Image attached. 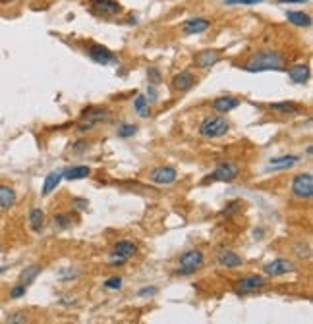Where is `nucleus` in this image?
Instances as JSON below:
<instances>
[{
	"mask_svg": "<svg viewBox=\"0 0 313 324\" xmlns=\"http://www.w3.org/2000/svg\"><path fill=\"white\" fill-rule=\"evenodd\" d=\"M284 58L279 52H257L254 58L246 64L248 72H271V70H283Z\"/></svg>",
	"mask_w": 313,
	"mask_h": 324,
	"instance_id": "f257e3e1",
	"label": "nucleus"
},
{
	"mask_svg": "<svg viewBox=\"0 0 313 324\" xmlns=\"http://www.w3.org/2000/svg\"><path fill=\"white\" fill-rule=\"evenodd\" d=\"M230 130V124L226 122V118L223 116H211L205 118L199 126V135L205 137V139H217V137H223Z\"/></svg>",
	"mask_w": 313,
	"mask_h": 324,
	"instance_id": "f03ea898",
	"label": "nucleus"
},
{
	"mask_svg": "<svg viewBox=\"0 0 313 324\" xmlns=\"http://www.w3.org/2000/svg\"><path fill=\"white\" fill-rule=\"evenodd\" d=\"M203 265V253L197 249L186 251L182 257H180V266L182 270H178V274H194L197 268H201Z\"/></svg>",
	"mask_w": 313,
	"mask_h": 324,
	"instance_id": "7ed1b4c3",
	"label": "nucleus"
},
{
	"mask_svg": "<svg viewBox=\"0 0 313 324\" xmlns=\"http://www.w3.org/2000/svg\"><path fill=\"white\" fill-rule=\"evenodd\" d=\"M292 195L298 199H312L313 195V176L312 174H298L292 181Z\"/></svg>",
	"mask_w": 313,
	"mask_h": 324,
	"instance_id": "20e7f679",
	"label": "nucleus"
},
{
	"mask_svg": "<svg viewBox=\"0 0 313 324\" xmlns=\"http://www.w3.org/2000/svg\"><path fill=\"white\" fill-rule=\"evenodd\" d=\"M238 176H240V166H238V164L226 161V162H221V164L215 168V172H213L211 176H207V177H209V179H215V181H234Z\"/></svg>",
	"mask_w": 313,
	"mask_h": 324,
	"instance_id": "39448f33",
	"label": "nucleus"
},
{
	"mask_svg": "<svg viewBox=\"0 0 313 324\" xmlns=\"http://www.w3.org/2000/svg\"><path fill=\"white\" fill-rule=\"evenodd\" d=\"M178 179V172L172 166H159L149 172V181L155 185H170Z\"/></svg>",
	"mask_w": 313,
	"mask_h": 324,
	"instance_id": "423d86ee",
	"label": "nucleus"
},
{
	"mask_svg": "<svg viewBox=\"0 0 313 324\" xmlns=\"http://www.w3.org/2000/svg\"><path fill=\"white\" fill-rule=\"evenodd\" d=\"M91 8L101 15H116L122 12V4L116 0H91Z\"/></svg>",
	"mask_w": 313,
	"mask_h": 324,
	"instance_id": "0eeeda50",
	"label": "nucleus"
},
{
	"mask_svg": "<svg viewBox=\"0 0 313 324\" xmlns=\"http://www.w3.org/2000/svg\"><path fill=\"white\" fill-rule=\"evenodd\" d=\"M87 54H89V58L93 60V62H97V64H103V66H106V64H112L114 62V54L106 48V46H103V44H91L89 50H87Z\"/></svg>",
	"mask_w": 313,
	"mask_h": 324,
	"instance_id": "6e6552de",
	"label": "nucleus"
},
{
	"mask_svg": "<svg viewBox=\"0 0 313 324\" xmlns=\"http://www.w3.org/2000/svg\"><path fill=\"white\" fill-rule=\"evenodd\" d=\"M296 266L292 261H286V259H277V261H273V263H269L265 265V274L267 276H284V274H288V272H292Z\"/></svg>",
	"mask_w": 313,
	"mask_h": 324,
	"instance_id": "1a4fd4ad",
	"label": "nucleus"
},
{
	"mask_svg": "<svg viewBox=\"0 0 313 324\" xmlns=\"http://www.w3.org/2000/svg\"><path fill=\"white\" fill-rule=\"evenodd\" d=\"M221 60V52L219 50H201L194 56L195 68H201V70H207L213 68L217 62Z\"/></svg>",
	"mask_w": 313,
	"mask_h": 324,
	"instance_id": "9d476101",
	"label": "nucleus"
},
{
	"mask_svg": "<svg viewBox=\"0 0 313 324\" xmlns=\"http://www.w3.org/2000/svg\"><path fill=\"white\" fill-rule=\"evenodd\" d=\"M195 83H197V79L194 77V74L192 72H180V74H176L174 77H172V89L174 91H190V89L194 87Z\"/></svg>",
	"mask_w": 313,
	"mask_h": 324,
	"instance_id": "9b49d317",
	"label": "nucleus"
},
{
	"mask_svg": "<svg viewBox=\"0 0 313 324\" xmlns=\"http://www.w3.org/2000/svg\"><path fill=\"white\" fill-rule=\"evenodd\" d=\"M209 27H211V21H209V19H205V17H195V19H188V21H184L182 31H184L186 35H197V33L207 31Z\"/></svg>",
	"mask_w": 313,
	"mask_h": 324,
	"instance_id": "f8f14e48",
	"label": "nucleus"
},
{
	"mask_svg": "<svg viewBox=\"0 0 313 324\" xmlns=\"http://www.w3.org/2000/svg\"><path fill=\"white\" fill-rule=\"evenodd\" d=\"M240 103H242V101H240L238 97L226 95V97H219V99H215V101H213V108H215L217 112H221V114H226V112L238 108Z\"/></svg>",
	"mask_w": 313,
	"mask_h": 324,
	"instance_id": "ddd939ff",
	"label": "nucleus"
},
{
	"mask_svg": "<svg viewBox=\"0 0 313 324\" xmlns=\"http://www.w3.org/2000/svg\"><path fill=\"white\" fill-rule=\"evenodd\" d=\"M217 261L221 266H226V268H238L242 266V257L236 255L234 251H228V249H221L217 253Z\"/></svg>",
	"mask_w": 313,
	"mask_h": 324,
	"instance_id": "4468645a",
	"label": "nucleus"
},
{
	"mask_svg": "<svg viewBox=\"0 0 313 324\" xmlns=\"http://www.w3.org/2000/svg\"><path fill=\"white\" fill-rule=\"evenodd\" d=\"M269 108H271L273 112H279V114H283V116H294V114H300V112H302V108H300L296 103H292V101L271 103V104H269Z\"/></svg>",
	"mask_w": 313,
	"mask_h": 324,
	"instance_id": "2eb2a0df",
	"label": "nucleus"
},
{
	"mask_svg": "<svg viewBox=\"0 0 313 324\" xmlns=\"http://www.w3.org/2000/svg\"><path fill=\"white\" fill-rule=\"evenodd\" d=\"M310 75H312V72H310V66H306V64L292 66V68L288 70V77H290V81H292V83H298V85L306 83V81L310 79Z\"/></svg>",
	"mask_w": 313,
	"mask_h": 324,
	"instance_id": "dca6fc26",
	"label": "nucleus"
},
{
	"mask_svg": "<svg viewBox=\"0 0 313 324\" xmlns=\"http://www.w3.org/2000/svg\"><path fill=\"white\" fill-rule=\"evenodd\" d=\"M298 162H300V157H296V155L279 157V159H273V161L269 162V170H286V168H292Z\"/></svg>",
	"mask_w": 313,
	"mask_h": 324,
	"instance_id": "f3484780",
	"label": "nucleus"
},
{
	"mask_svg": "<svg viewBox=\"0 0 313 324\" xmlns=\"http://www.w3.org/2000/svg\"><path fill=\"white\" fill-rule=\"evenodd\" d=\"M238 286L242 288V292H255V290H261L265 286V278L263 276H246L238 282Z\"/></svg>",
	"mask_w": 313,
	"mask_h": 324,
	"instance_id": "a211bd4d",
	"label": "nucleus"
},
{
	"mask_svg": "<svg viewBox=\"0 0 313 324\" xmlns=\"http://www.w3.org/2000/svg\"><path fill=\"white\" fill-rule=\"evenodd\" d=\"M91 174L89 166H72L68 170L62 172V179H68V181H75V179H83Z\"/></svg>",
	"mask_w": 313,
	"mask_h": 324,
	"instance_id": "6ab92c4d",
	"label": "nucleus"
},
{
	"mask_svg": "<svg viewBox=\"0 0 313 324\" xmlns=\"http://www.w3.org/2000/svg\"><path fill=\"white\" fill-rule=\"evenodd\" d=\"M135 253H137V245L134 241H128V239H122L114 245V255L124 257V259H132Z\"/></svg>",
	"mask_w": 313,
	"mask_h": 324,
	"instance_id": "aec40b11",
	"label": "nucleus"
},
{
	"mask_svg": "<svg viewBox=\"0 0 313 324\" xmlns=\"http://www.w3.org/2000/svg\"><path fill=\"white\" fill-rule=\"evenodd\" d=\"M286 17L290 23L298 25V27H310L312 25V15L304 14V12H294V10H288L286 12Z\"/></svg>",
	"mask_w": 313,
	"mask_h": 324,
	"instance_id": "412c9836",
	"label": "nucleus"
},
{
	"mask_svg": "<svg viewBox=\"0 0 313 324\" xmlns=\"http://www.w3.org/2000/svg\"><path fill=\"white\" fill-rule=\"evenodd\" d=\"M15 203V191L10 185H0V208H10Z\"/></svg>",
	"mask_w": 313,
	"mask_h": 324,
	"instance_id": "4be33fe9",
	"label": "nucleus"
},
{
	"mask_svg": "<svg viewBox=\"0 0 313 324\" xmlns=\"http://www.w3.org/2000/svg\"><path fill=\"white\" fill-rule=\"evenodd\" d=\"M62 181V172H50L48 176L45 177V183H43V193L41 195H50L58 187V183Z\"/></svg>",
	"mask_w": 313,
	"mask_h": 324,
	"instance_id": "5701e85b",
	"label": "nucleus"
},
{
	"mask_svg": "<svg viewBox=\"0 0 313 324\" xmlns=\"http://www.w3.org/2000/svg\"><path fill=\"white\" fill-rule=\"evenodd\" d=\"M134 108L135 112L141 116V118H149L151 116V110H149V101L145 95H137L134 101Z\"/></svg>",
	"mask_w": 313,
	"mask_h": 324,
	"instance_id": "b1692460",
	"label": "nucleus"
},
{
	"mask_svg": "<svg viewBox=\"0 0 313 324\" xmlns=\"http://www.w3.org/2000/svg\"><path fill=\"white\" fill-rule=\"evenodd\" d=\"M29 224H31V230L39 232L43 226H45V212L41 208H31L29 212Z\"/></svg>",
	"mask_w": 313,
	"mask_h": 324,
	"instance_id": "393cba45",
	"label": "nucleus"
},
{
	"mask_svg": "<svg viewBox=\"0 0 313 324\" xmlns=\"http://www.w3.org/2000/svg\"><path fill=\"white\" fill-rule=\"evenodd\" d=\"M41 270H43L41 266H29V268H25V270L19 274V282L27 286V284H31V282H33L37 276H39V274H41Z\"/></svg>",
	"mask_w": 313,
	"mask_h": 324,
	"instance_id": "a878e982",
	"label": "nucleus"
},
{
	"mask_svg": "<svg viewBox=\"0 0 313 324\" xmlns=\"http://www.w3.org/2000/svg\"><path fill=\"white\" fill-rule=\"evenodd\" d=\"M135 132H137V126H134V124H122L118 128V137L128 139V137H134Z\"/></svg>",
	"mask_w": 313,
	"mask_h": 324,
	"instance_id": "bb28decb",
	"label": "nucleus"
},
{
	"mask_svg": "<svg viewBox=\"0 0 313 324\" xmlns=\"http://www.w3.org/2000/svg\"><path fill=\"white\" fill-rule=\"evenodd\" d=\"M52 224L58 226V228H62V230H66V228L72 226V218H70L68 214H54V216H52Z\"/></svg>",
	"mask_w": 313,
	"mask_h": 324,
	"instance_id": "cd10ccee",
	"label": "nucleus"
},
{
	"mask_svg": "<svg viewBox=\"0 0 313 324\" xmlns=\"http://www.w3.org/2000/svg\"><path fill=\"white\" fill-rule=\"evenodd\" d=\"M147 77H149V85H159L163 81V75L157 68H149L147 70Z\"/></svg>",
	"mask_w": 313,
	"mask_h": 324,
	"instance_id": "c85d7f7f",
	"label": "nucleus"
},
{
	"mask_svg": "<svg viewBox=\"0 0 313 324\" xmlns=\"http://www.w3.org/2000/svg\"><path fill=\"white\" fill-rule=\"evenodd\" d=\"M104 288H108V290H120V288H122V278H120V276L108 278V280L104 282Z\"/></svg>",
	"mask_w": 313,
	"mask_h": 324,
	"instance_id": "c756f323",
	"label": "nucleus"
},
{
	"mask_svg": "<svg viewBox=\"0 0 313 324\" xmlns=\"http://www.w3.org/2000/svg\"><path fill=\"white\" fill-rule=\"evenodd\" d=\"M6 323L8 324H15V323L23 324V323H27V317H25L23 313H14V315H10V317L6 319Z\"/></svg>",
	"mask_w": 313,
	"mask_h": 324,
	"instance_id": "7c9ffc66",
	"label": "nucleus"
},
{
	"mask_svg": "<svg viewBox=\"0 0 313 324\" xmlns=\"http://www.w3.org/2000/svg\"><path fill=\"white\" fill-rule=\"evenodd\" d=\"M25 288H27V286L19 282L17 286H14V288H12V292H10V297H12V299H17V297H21V295H25Z\"/></svg>",
	"mask_w": 313,
	"mask_h": 324,
	"instance_id": "2f4dec72",
	"label": "nucleus"
},
{
	"mask_svg": "<svg viewBox=\"0 0 313 324\" xmlns=\"http://www.w3.org/2000/svg\"><path fill=\"white\" fill-rule=\"evenodd\" d=\"M240 206H242V203H240V201H232V203H228V205H226V208L223 210V214H224V216H230V214H234V212L238 210Z\"/></svg>",
	"mask_w": 313,
	"mask_h": 324,
	"instance_id": "473e14b6",
	"label": "nucleus"
},
{
	"mask_svg": "<svg viewBox=\"0 0 313 324\" xmlns=\"http://www.w3.org/2000/svg\"><path fill=\"white\" fill-rule=\"evenodd\" d=\"M128 259H124V257H118V255H114L112 259H110V265L112 266H120V265H124Z\"/></svg>",
	"mask_w": 313,
	"mask_h": 324,
	"instance_id": "72a5a7b5",
	"label": "nucleus"
},
{
	"mask_svg": "<svg viewBox=\"0 0 313 324\" xmlns=\"http://www.w3.org/2000/svg\"><path fill=\"white\" fill-rule=\"evenodd\" d=\"M157 294V288H143V290H139V295H141V297H147V295H155Z\"/></svg>",
	"mask_w": 313,
	"mask_h": 324,
	"instance_id": "f704fd0d",
	"label": "nucleus"
},
{
	"mask_svg": "<svg viewBox=\"0 0 313 324\" xmlns=\"http://www.w3.org/2000/svg\"><path fill=\"white\" fill-rule=\"evenodd\" d=\"M281 4H306L308 0H279Z\"/></svg>",
	"mask_w": 313,
	"mask_h": 324,
	"instance_id": "c9c22d12",
	"label": "nucleus"
},
{
	"mask_svg": "<svg viewBox=\"0 0 313 324\" xmlns=\"http://www.w3.org/2000/svg\"><path fill=\"white\" fill-rule=\"evenodd\" d=\"M75 206H77V210H85L87 208V201H74Z\"/></svg>",
	"mask_w": 313,
	"mask_h": 324,
	"instance_id": "e433bc0d",
	"label": "nucleus"
},
{
	"mask_svg": "<svg viewBox=\"0 0 313 324\" xmlns=\"http://www.w3.org/2000/svg\"><path fill=\"white\" fill-rule=\"evenodd\" d=\"M257 2H263V0H242L240 4H248L250 6V4H257Z\"/></svg>",
	"mask_w": 313,
	"mask_h": 324,
	"instance_id": "4c0bfd02",
	"label": "nucleus"
},
{
	"mask_svg": "<svg viewBox=\"0 0 313 324\" xmlns=\"http://www.w3.org/2000/svg\"><path fill=\"white\" fill-rule=\"evenodd\" d=\"M226 4H238V2H242V0H224Z\"/></svg>",
	"mask_w": 313,
	"mask_h": 324,
	"instance_id": "58836bf2",
	"label": "nucleus"
},
{
	"mask_svg": "<svg viewBox=\"0 0 313 324\" xmlns=\"http://www.w3.org/2000/svg\"><path fill=\"white\" fill-rule=\"evenodd\" d=\"M4 270H6V266H0V274H2V272H4Z\"/></svg>",
	"mask_w": 313,
	"mask_h": 324,
	"instance_id": "ea45409f",
	"label": "nucleus"
}]
</instances>
